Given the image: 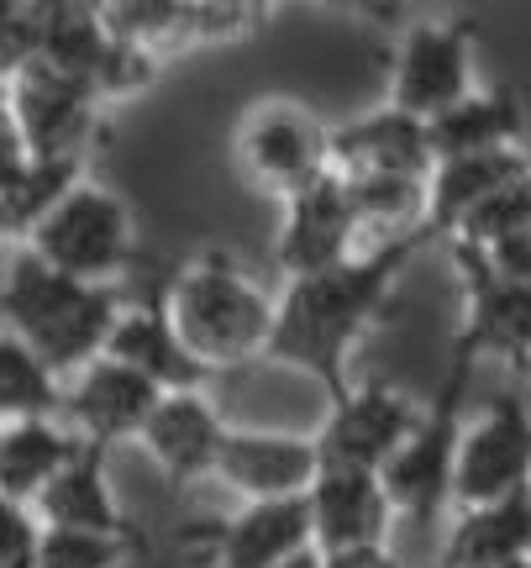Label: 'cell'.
Masks as SVG:
<instances>
[{"mask_svg":"<svg viewBox=\"0 0 531 568\" xmlns=\"http://www.w3.org/2000/svg\"><path fill=\"white\" fill-rule=\"evenodd\" d=\"M316 474H321V453L306 432L226 426L211 485H222L237 506H268V500H306Z\"/></svg>","mask_w":531,"mask_h":568,"instance_id":"7c38bea8","label":"cell"},{"mask_svg":"<svg viewBox=\"0 0 531 568\" xmlns=\"http://www.w3.org/2000/svg\"><path fill=\"white\" fill-rule=\"evenodd\" d=\"M521 379H527V385H531V358H527V364H521Z\"/></svg>","mask_w":531,"mask_h":568,"instance_id":"f35d334b","label":"cell"},{"mask_svg":"<svg viewBox=\"0 0 531 568\" xmlns=\"http://www.w3.org/2000/svg\"><path fill=\"white\" fill-rule=\"evenodd\" d=\"M27 163H32V153H27V142H21V126H17V116H11L6 84H0V190L17 180Z\"/></svg>","mask_w":531,"mask_h":568,"instance_id":"d590c367","label":"cell"},{"mask_svg":"<svg viewBox=\"0 0 531 568\" xmlns=\"http://www.w3.org/2000/svg\"><path fill=\"white\" fill-rule=\"evenodd\" d=\"M101 17L111 38L153 59L159 69L190 53V0H105Z\"/></svg>","mask_w":531,"mask_h":568,"instance_id":"4316f807","label":"cell"},{"mask_svg":"<svg viewBox=\"0 0 531 568\" xmlns=\"http://www.w3.org/2000/svg\"><path fill=\"white\" fill-rule=\"evenodd\" d=\"M6 101H11V116L21 126L27 153L42 163H84L95 138L105 132L101 95L38 59L21 63L17 74L6 80Z\"/></svg>","mask_w":531,"mask_h":568,"instance_id":"9c48e42d","label":"cell"},{"mask_svg":"<svg viewBox=\"0 0 531 568\" xmlns=\"http://www.w3.org/2000/svg\"><path fill=\"white\" fill-rule=\"evenodd\" d=\"M463 253H469V247H463ZM473 258L490 268V274H500V280L527 284L531 290V226H521V232H511V237H500V243H490V247H479Z\"/></svg>","mask_w":531,"mask_h":568,"instance_id":"e575fe53","label":"cell"},{"mask_svg":"<svg viewBox=\"0 0 531 568\" xmlns=\"http://www.w3.org/2000/svg\"><path fill=\"white\" fill-rule=\"evenodd\" d=\"M32 516H38L48 531H101V537L137 531L126 521L122 500H116L105 453L90 443H80V453H74V458L53 474V485L32 500Z\"/></svg>","mask_w":531,"mask_h":568,"instance_id":"ffe728a7","label":"cell"},{"mask_svg":"<svg viewBox=\"0 0 531 568\" xmlns=\"http://www.w3.org/2000/svg\"><path fill=\"white\" fill-rule=\"evenodd\" d=\"M222 437H226V416L211 400V389H180V395H159L153 416L137 432V447L153 458V468L164 474L169 485L184 489L211 479Z\"/></svg>","mask_w":531,"mask_h":568,"instance_id":"e0dca14e","label":"cell"},{"mask_svg":"<svg viewBox=\"0 0 531 568\" xmlns=\"http://www.w3.org/2000/svg\"><path fill=\"white\" fill-rule=\"evenodd\" d=\"M268 27V6H243V0H190V48H222L243 42Z\"/></svg>","mask_w":531,"mask_h":568,"instance_id":"1f68e13d","label":"cell"},{"mask_svg":"<svg viewBox=\"0 0 531 568\" xmlns=\"http://www.w3.org/2000/svg\"><path fill=\"white\" fill-rule=\"evenodd\" d=\"M80 180H84V163H42V159H32L17 180L0 190V237L21 247L32 232H38L42 216H48V211H53V205H59Z\"/></svg>","mask_w":531,"mask_h":568,"instance_id":"83f0119b","label":"cell"},{"mask_svg":"<svg viewBox=\"0 0 531 568\" xmlns=\"http://www.w3.org/2000/svg\"><path fill=\"white\" fill-rule=\"evenodd\" d=\"M122 295L111 284L69 280L48 268L38 253L17 247L0 274V332H11L21 347H32L53 379L80 374L105 353V337L116 326Z\"/></svg>","mask_w":531,"mask_h":568,"instance_id":"3957f363","label":"cell"},{"mask_svg":"<svg viewBox=\"0 0 531 568\" xmlns=\"http://www.w3.org/2000/svg\"><path fill=\"white\" fill-rule=\"evenodd\" d=\"M21 247L69 280L116 290V280L137 264V216H132V201L122 190L84 174Z\"/></svg>","mask_w":531,"mask_h":568,"instance_id":"277c9868","label":"cell"},{"mask_svg":"<svg viewBox=\"0 0 531 568\" xmlns=\"http://www.w3.org/2000/svg\"><path fill=\"white\" fill-rule=\"evenodd\" d=\"M521 138H527V111L500 84L494 90L479 84L469 101H458L437 122H427L431 163L469 159V153H506V148H521Z\"/></svg>","mask_w":531,"mask_h":568,"instance_id":"cb8c5ba5","label":"cell"},{"mask_svg":"<svg viewBox=\"0 0 531 568\" xmlns=\"http://www.w3.org/2000/svg\"><path fill=\"white\" fill-rule=\"evenodd\" d=\"M506 568H531V558H515V564H506Z\"/></svg>","mask_w":531,"mask_h":568,"instance_id":"ab89813d","label":"cell"},{"mask_svg":"<svg viewBox=\"0 0 531 568\" xmlns=\"http://www.w3.org/2000/svg\"><path fill=\"white\" fill-rule=\"evenodd\" d=\"M180 542L211 552V568H279L289 552L316 548V542H310L306 500L237 506L232 516H211V521L184 527Z\"/></svg>","mask_w":531,"mask_h":568,"instance_id":"9a60e30c","label":"cell"},{"mask_svg":"<svg viewBox=\"0 0 531 568\" xmlns=\"http://www.w3.org/2000/svg\"><path fill=\"white\" fill-rule=\"evenodd\" d=\"M306 510H310V542L321 552L379 548L395 531V510L385 500V485H379V474H364V468L321 464L316 485L306 489Z\"/></svg>","mask_w":531,"mask_h":568,"instance_id":"ac0fdd59","label":"cell"},{"mask_svg":"<svg viewBox=\"0 0 531 568\" xmlns=\"http://www.w3.org/2000/svg\"><path fill=\"white\" fill-rule=\"evenodd\" d=\"M232 159L258 195L285 205L331 174V126L289 95H258L232 132Z\"/></svg>","mask_w":531,"mask_h":568,"instance_id":"8992f818","label":"cell"},{"mask_svg":"<svg viewBox=\"0 0 531 568\" xmlns=\"http://www.w3.org/2000/svg\"><path fill=\"white\" fill-rule=\"evenodd\" d=\"M416 422H421V406H416L400 385L358 379V385H348L337 400H327V422L310 432V443L321 453V464L379 474V468L406 447Z\"/></svg>","mask_w":531,"mask_h":568,"instance_id":"30bf717a","label":"cell"},{"mask_svg":"<svg viewBox=\"0 0 531 568\" xmlns=\"http://www.w3.org/2000/svg\"><path fill=\"white\" fill-rule=\"evenodd\" d=\"M479 27L469 17L410 21L385 63V105L410 122H437L479 90Z\"/></svg>","mask_w":531,"mask_h":568,"instance_id":"5b68a950","label":"cell"},{"mask_svg":"<svg viewBox=\"0 0 531 568\" xmlns=\"http://www.w3.org/2000/svg\"><path fill=\"white\" fill-rule=\"evenodd\" d=\"M169 326L180 332L190 358L216 379L247 364H264L268 332H274V301L226 247H201L195 258L174 268L169 290L159 295Z\"/></svg>","mask_w":531,"mask_h":568,"instance_id":"7a4b0ae2","label":"cell"},{"mask_svg":"<svg viewBox=\"0 0 531 568\" xmlns=\"http://www.w3.org/2000/svg\"><path fill=\"white\" fill-rule=\"evenodd\" d=\"M59 395L63 385L48 374L38 353L21 347L11 332H0V426L59 416Z\"/></svg>","mask_w":531,"mask_h":568,"instance_id":"f1b7e54d","label":"cell"},{"mask_svg":"<svg viewBox=\"0 0 531 568\" xmlns=\"http://www.w3.org/2000/svg\"><path fill=\"white\" fill-rule=\"evenodd\" d=\"M531 174L527 148H506V153H469V159H442L427 174V232L448 243L463 226L473 205H484L500 184Z\"/></svg>","mask_w":531,"mask_h":568,"instance_id":"7402d4cb","label":"cell"},{"mask_svg":"<svg viewBox=\"0 0 531 568\" xmlns=\"http://www.w3.org/2000/svg\"><path fill=\"white\" fill-rule=\"evenodd\" d=\"M531 485V410L515 395H494L473 422H463L452 464V510L506 500Z\"/></svg>","mask_w":531,"mask_h":568,"instance_id":"8fae6325","label":"cell"},{"mask_svg":"<svg viewBox=\"0 0 531 568\" xmlns=\"http://www.w3.org/2000/svg\"><path fill=\"white\" fill-rule=\"evenodd\" d=\"M74 453H80V437H74L59 416L0 426V495L32 506Z\"/></svg>","mask_w":531,"mask_h":568,"instance_id":"484cf974","label":"cell"},{"mask_svg":"<svg viewBox=\"0 0 531 568\" xmlns=\"http://www.w3.org/2000/svg\"><path fill=\"white\" fill-rule=\"evenodd\" d=\"M32 59H38V6L0 0V84Z\"/></svg>","mask_w":531,"mask_h":568,"instance_id":"d6a6232c","label":"cell"},{"mask_svg":"<svg viewBox=\"0 0 531 568\" xmlns=\"http://www.w3.org/2000/svg\"><path fill=\"white\" fill-rule=\"evenodd\" d=\"M452 264H458V290H463L452 358H463V364L500 358V364L521 368L531 358V290L490 274L463 247H452Z\"/></svg>","mask_w":531,"mask_h":568,"instance_id":"4fadbf2b","label":"cell"},{"mask_svg":"<svg viewBox=\"0 0 531 568\" xmlns=\"http://www.w3.org/2000/svg\"><path fill=\"white\" fill-rule=\"evenodd\" d=\"M469 368L463 358H452L448 385L437 389V406H421V422L406 437V447L379 468L385 500L395 510V521H416L427 527L437 521L452 500V464H458V437H463V395H469Z\"/></svg>","mask_w":531,"mask_h":568,"instance_id":"52a82bcc","label":"cell"},{"mask_svg":"<svg viewBox=\"0 0 531 568\" xmlns=\"http://www.w3.org/2000/svg\"><path fill=\"white\" fill-rule=\"evenodd\" d=\"M521 226H531V174L500 184L484 205H473L469 216H463V226L448 237V247H469V253H479V247L500 243V237H511V232H521Z\"/></svg>","mask_w":531,"mask_h":568,"instance_id":"f546056e","label":"cell"},{"mask_svg":"<svg viewBox=\"0 0 531 568\" xmlns=\"http://www.w3.org/2000/svg\"><path fill=\"white\" fill-rule=\"evenodd\" d=\"M38 63L95 90L101 105L132 101L164 74L153 59L111 38L101 6H84V0H42L38 6Z\"/></svg>","mask_w":531,"mask_h":568,"instance_id":"ba28073f","label":"cell"},{"mask_svg":"<svg viewBox=\"0 0 531 568\" xmlns=\"http://www.w3.org/2000/svg\"><path fill=\"white\" fill-rule=\"evenodd\" d=\"M427 243L431 237L364 247L358 258L327 268V274L285 280L279 301H274V332H268L264 364L306 374L310 385H321L327 400H337L353 385V353L389 316V305L400 295V280H406V264Z\"/></svg>","mask_w":531,"mask_h":568,"instance_id":"6da1fadb","label":"cell"},{"mask_svg":"<svg viewBox=\"0 0 531 568\" xmlns=\"http://www.w3.org/2000/svg\"><path fill=\"white\" fill-rule=\"evenodd\" d=\"M348 190L353 222L364 247L410 243V237H431L427 232V180L416 174H337Z\"/></svg>","mask_w":531,"mask_h":568,"instance_id":"d4e9b609","label":"cell"},{"mask_svg":"<svg viewBox=\"0 0 531 568\" xmlns=\"http://www.w3.org/2000/svg\"><path fill=\"white\" fill-rule=\"evenodd\" d=\"M321 568H406L400 552L379 542V548H348V552H321Z\"/></svg>","mask_w":531,"mask_h":568,"instance_id":"8d00e7d4","label":"cell"},{"mask_svg":"<svg viewBox=\"0 0 531 568\" xmlns=\"http://www.w3.org/2000/svg\"><path fill=\"white\" fill-rule=\"evenodd\" d=\"M153 406H159V389L147 385V379H137L132 368L111 364V358H95L80 374H69L59 395L63 426L80 443L101 447V453H111V447H122V443H137V432L153 416Z\"/></svg>","mask_w":531,"mask_h":568,"instance_id":"2e32d148","label":"cell"},{"mask_svg":"<svg viewBox=\"0 0 531 568\" xmlns=\"http://www.w3.org/2000/svg\"><path fill=\"white\" fill-rule=\"evenodd\" d=\"M331 174H431V148H427V126L374 105L353 122L331 126Z\"/></svg>","mask_w":531,"mask_h":568,"instance_id":"44dd1931","label":"cell"},{"mask_svg":"<svg viewBox=\"0 0 531 568\" xmlns=\"http://www.w3.org/2000/svg\"><path fill=\"white\" fill-rule=\"evenodd\" d=\"M279 568H321V548H300V552H289Z\"/></svg>","mask_w":531,"mask_h":568,"instance_id":"74e56055","label":"cell"},{"mask_svg":"<svg viewBox=\"0 0 531 568\" xmlns=\"http://www.w3.org/2000/svg\"><path fill=\"white\" fill-rule=\"evenodd\" d=\"M101 358L132 368V374L147 379L159 395H180V389H205L211 385V374L190 358V347L180 343V332L169 326L159 295H153V301H137V305L122 301Z\"/></svg>","mask_w":531,"mask_h":568,"instance_id":"d6986e66","label":"cell"},{"mask_svg":"<svg viewBox=\"0 0 531 568\" xmlns=\"http://www.w3.org/2000/svg\"><path fill=\"white\" fill-rule=\"evenodd\" d=\"M38 552H42V521L32 516V506L0 495V568H38Z\"/></svg>","mask_w":531,"mask_h":568,"instance_id":"836d02e7","label":"cell"},{"mask_svg":"<svg viewBox=\"0 0 531 568\" xmlns=\"http://www.w3.org/2000/svg\"><path fill=\"white\" fill-rule=\"evenodd\" d=\"M143 552L137 531L122 537H101V531H48L42 527L38 568H126Z\"/></svg>","mask_w":531,"mask_h":568,"instance_id":"4dcf8cb0","label":"cell"},{"mask_svg":"<svg viewBox=\"0 0 531 568\" xmlns=\"http://www.w3.org/2000/svg\"><path fill=\"white\" fill-rule=\"evenodd\" d=\"M364 253L358 222H353L348 190L337 174L316 180L310 190L289 195L285 216H279V237H274V264L285 280H310V274H327V268L348 264Z\"/></svg>","mask_w":531,"mask_h":568,"instance_id":"5bb4252c","label":"cell"},{"mask_svg":"<svg viewBox=\"0 0 531 568\" xmlns=\"http://www.w3.org/2000/svg\"><path fill=\"white\" fill-rule=\"evenodd\" d=\"M531 558V485L473 510H452L442 568H506Z\"/></svg>","mask_w":531,"mask_h":568,"instance_id":"603a6c76","label":"cell"}]
</instances>
